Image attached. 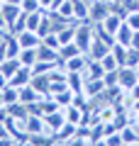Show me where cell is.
Returning <instances> with one entry per match:
<instances>
[{
	"label": "cell",
	"mask_w": 139,
	"mask_h": 146,
	"mask_svg": "<svg viewBox=\"0 0 139 146\" xmlns=\"http://www.w3.org/2000/svg\"><path fill=\"white\" fill-rule=\"evenodd\" d=\"M93 39H95V29H93L90 22H83V25H78V27H76V39H73V42L81 46V51H83V54H88V49H90Z\"/></svg>",
	"instance_id": "1"
},
{
	"label": "cell",
	"mask_w": 139,
	"mask_h": 146,
	"mask_svg": "<svg viewBox=\"0 0 139 146\" xmlns=\"http://www.w3.org/2000/svg\"><path fill=\"white\" fill-rule=\"evenodd\" d=\"M110 12H112V3H108V0H95L93 5H88V20L90 22H103Z\"/></svg>",
	"instance_id": "2"
},
{
	"label": "cell",
	"mask_w": 139,
	"mask_h": 146,
	"mask_svg": "<svg viewBox=\"0 0 139 146\" xmlns=\"http://www.w3.org/2000/svg\"><path fill=\"white\" fill-rule=\"evenodd\" d=\"M137 83H139V68L120 66V85H122L124 90H132Z\"/></svg>",
	"instance_id": "3"
},
{
	"label": "cell",
	"mask_w": 139,
	"mask_h": 146,
	"mask_svg": "<svg viewBox=\"0 0 139 146\" xmlns=\"http://www.w3.org/2000/svg\"><path fill=\"white\" fill-rule=\"evenodd\" d=\"M32 76H34L32 68H29V66H22L15 76H10V85H15V88H25V85L32 83Z\"/></svg>",
	"instance_id": "4"
},
{
	"label": "cell",
	"mask_w": 139,
	"mask_h": 146,
	"mask_svg": "<svg viewBox=\"0 0 139 146\" xmlns=\"http://www.w3.org/2000/svg\"><path fill=\"white\" fill-rule=\"evenodd\" d=\"M17 39H20L22 49H37L41 44V36L37 34V32H32V29H25L22 34H17Z\"/></svg>",
	"instance_id": "5"
},
{
	"label": "cell",
	"mask_w": 139,
	"mask_h": 146,
	"mask_svg": "<svg viewBox=\"0 0 139 146\" xmlns=\"http://www.w3.org/2000/svg\"><path fill=\"white\" fill-rule=\"evenodd\" d=\"M3 17H5V22H7V29H10L12 25H15V20L20 17V12H22V5H12V3H3Z\"/></svg>",
	"instance_id": "6"
},
{
	"label": "cell",
	"mask_w": 139,
	"mask_h": 146,
	"mask_svg": "<svg viewBox=\"0 0 139 146\" xmlns=\"http://www.w3.org/2000/svg\"><path fill=\"white\" fill-rule=\"evenodd\" d=\"M110 51V44L108 42H103V39H93V44H90V49H88V54H90V58H95V61H100V58L105 56V54Z\"/></svg>",
	"instance_id": "7"
},
{
	"label": "cell",
	"mask_w": 139,
	"mask_h": 146,
	"mask_svg": "<svg viewBox=\"0 0 139 146\" xmlns=\"http://www.w3.org/2000/svg\"><path fill=\"white\" fill-rule=\"evenodd\" d=\"M22 68V61H20V56H7L5 61L0 63V73H5L7 78H10V76H15L17 71H20Z\"/></svg>",
	"instance_id": "8"
},
{
	"label": "cell",
	"mask_w": 139,
	"mask_h": 146,
	"mask_svg": "<svg viewBox=\"0 0 139 146\" xmlns=\"http://www.w3.org/2000/svg\"><path fill=\"white\" fill-rule=\"evenodd\" d=\"M5 110H7V115L10 117H15V119H27L29 117V107H27L25 102H12V105H5Z\"/></svg>",
	"instance_id": "9"
},
{
	"label": "cell",
	"mask_w": 139,
	"mask_h": 146,
	"mask_svg": "<svg viewBox=\"0 0 139 146\" xmlns=\"http://www.w3.org/2000/svg\"><path fill=\"white\" fill-rule=\"evenodd\" d=\"M37 54H39V61H56L59 63V49L49 46V44H44V42L37 46Z\"/></svg>",
	"instance_id": "10"
},
{
	"label": "cell",
	"mask_w": 139,
	"mask_h": 146,
	"mask_svg": "<svg viewBox=\"0 0 139 146\" xmlns=\"http://www.w3.org/2000/svg\"><path fill=\"white\" fill-rule=\"evenodd\" d=\"M20 100V88H15V85H5V88L0 90V102L3 105H12Z\"/></svg>",
	"instance_id": "11"
},
{
	"label": "cell",
	"mask_w": 139,
	"mask_h": 146,
	"mask_svg": "<svg viewBox=\"0 0 139 146\" xmlns=\"http://www.w3.org/2000/svg\"><path fill=\"white\" fill-rule=\"evenodd\" d=\"M61 66L71 73V71H83V68L88 66V61H86V56H83V54H76V56H71L68 61H63Z\"/></svg>",
	"instance_id": "12"
},
{
	"label": "cell",
	"mask_w": 139,
	"mask_h": 146,
	"mask_svg": "<svg viewBox=\"0 0 139 146\" xmlns=\"http://www.w3.org/2000/svg\"><path fill=\"white\" fill-rule=\"evenodd\" d=\"M51 98L56 100V102L61 105V107H68V105L73 102V90L66 85V88H61V90H54V93H51Z\"/></svg>",
	"instance_id": "13"
},
{
	"label": "cell",
	"mask_w": 139,
	"mask_h": 146,
	"mask_svg": "<svg viewBox=\"0 0 139 146\" xmlns=\"http://www.w3.org/2000/svg\"><path fill=\"white\" fill-rule=\"evenodd\" d=\"M132 34H134V29L127 25V22H122V25H120V29H117V34H115V42L129 46V44H132Z\"/></svg>",
	"instance_id": "14"
},
{
	"label": "cell",
	"mask_w": 139,
	"mask_h": 146,
	"mask_svg": "<svg viewBox=\"0 0 139 146\" xmlns=\"http://www.w3.org/2000/svg\"><path fill=\"white\" fill-rule=\"evenodd\" d=\"M83 112H86V110H78L76 105H68V107H63V115H66V122H73V124H83Z\"/></svg>",
	"instance_id": "15"
},
{
	"label": "cell",
	"mask_w": 139,
	"mask_h": 146,
	"mask_svg": "<svg viewBox=\"0 0 139 146\" xmlns=\"http://www.w3.org/2000/svg\"><path fill=\"white\" fill-rule=\"evenodd\" d=\"M86 78H103L105 76V68H103V63L100 61H95V58H90L88 61V66H86Z\"/></svg>",
	"instance_id": "16"
},
{
	"label": "cell",
	"mask_w": 139,
	"mask_h": 146,
	"mask_svg": "<svg viewBox=\"0 0 139 146\" xmlns=\"http://www.w3.org/2000/svg\"><path fill=\"white\" fill-rule=\"evenodd\" d=\"M41 95L37 93L32 85H25V88H20V102H25V105H32V102H37Z\"/></svg>",
	"instance_id": "17"
},
{
	"label": "cell",
	"mask_w": 139,
	"mask_h": 146,
	"mask_svg": "<svg viewBox=\"0 0 139 146\" xmlns=\"http://www.w3.org/2000/svg\"><path fill=\"white\" fill-rule=\"evenodd\" d=\"M73 20L90 22V20H88V5L83 3V0H73Z\"/></svg>",
	"instance_id": "18"
},
{
	"label": "cell",
	"mask_w": 139,
	"mask_h": 146,
	"mask_svg": "<svg viewBox=\"0 0 139 146\" xmlns=\"http://www.w3.org/2000/svg\"><path fill=\"white\" fill-rule=\"evenodd\" d=\"M20 61H22V66H34L37 61H39V54H37V49H22L20 51Z\"/></svg>",
	"instance_id": "19"
},
{
	"label": "cell",
	"mask_w": 139,
	"mask_h": 146,
	"mask_svg": "<svg viewBox=\"0 0 139 146\" xmlns=\"http://www.w3.org/2000/svg\"><path fill=\"white\" fill-rule=\"evenodd\" d=\"M56 34H59V42H61V44H71L73 39H76V27H73V25H66L63 29H59Z\"/></svg>",
	"instance_id": "20"
},
{
	"label": "cell",
	"mask_w": 139,
	"mask_h": 146,
	"mask_svg": "<svg viewBox=\"0 0 139 146\" xmlns=\"http://www.w3.org/2000/svg\"><path fill=\"white\" fill-rule=\"evenodd\" d=\"M83 85H86V80L78 78V71H71V73H68V88H71L73 93H83Z\"/></svg>",
	"instance_id": "21"
},
{
	"label": "cell",
	"mask_w": 139,
	"mask_h": 146,
	"mask_svg": "<svg viewBox=\"0 0 139 146\" xmlns=\"http://www.w3.org/2000/svg\"><path fill=\"white\" fill-rule=\"evenodd\" d=\"M51 12H59L61 17H66V20H71V17H73V0H63L61 5H59L56 10H51Z\"/></svg>",
	"instance_id": "22"
},
{
	"label": "cell",
	"mask_w": 139,
	"mask_h": 146,
	"mask_svg": "<svg viewBox=\"0 0 139 146\" xmlns=\"http://www.w3.org/2000/svg\"><path fill=\"white\" fill-rule=\"evenodd\" d=\"M100 63H103V68H105V71H115V68H120V61L115 58V54H112V51H108V54H105V56L100 58Z\"/></svg>",
	"instance_id": "23"
},
{
	"label": "cell",
	"mask_w": 139,
	"mask_h": 146,
	"mask_svg": "<svg viewBox=\"0 0 139 146\" xmlns=\"http://www.w3.org/2000/svg\"><path fill=\"white\" fill-rule=\"evenodd\" d=\"M25 29H27V12L22 10V12H20V17L15 20V25L10 27V32H12V34H22Z\"/></svg>",
	"instance_id": "24"
},
{
	"label": "cell",
	"mask_w": 139,
	"mask_h": 146,
	"mask_svg": "<svg viewBox=\"0 0 139 146\" xmlns=\"http://www.w3.org/2000/svg\"><path fill=\"white\" fill-rule=\"evenodd\" d=\"M124 66H132V68L139 66V49L127 46V58H124Z\"/></svg>",
	"instance_id": "25"
},
{
	"label": "cell",
	"mask_w": 139,
	"mask_h": 146,
	"mask_svg": "<svg viewBox=\"0 0 139 146\" xmlns=\"http://www.w3.org/2000/svg\"><path fill=\"white\" fill-rule=\"evenodd\" d=\"M22 10H25V12L41 10V3H39V0H22Z\"/></svg>",
	"instance_id": "26"
},
{
	"label": "cell",
	"mask_w": 139,
	"mask_h": 146,
	"mask_svg": "<svg viewBox=\"0 0 139 146\" xmlns=\"http://www.w3.org/2000/svg\"><path fill=\"white\" fill-rule=\"evenodd\" d=\"M124 22H127V25L132 27L134 32H137V29H139V10H137V12H129V15H127V20H124Z\"/></svg>",
	"instance_id": "27"
},
{
	"label": "cell",
	"mask_w": 139,
	"mask_h": 146,
	"mask_svg": "<svg viewBox=\"0 0 139 146\" xmlns=\"http://www.w3.org/2000/svg\"><path fill=\"white\" fill-rule=\"evenodd\" d=\"M112 119H115V110H112V107H105L103 115H100V122H105V124H108V122H112Z\"/></svg>",
	"instance_id": "28"
},
{
	"label": "cell",
	"mask_w": 139,
	"mask_h": 146,
	"mask_svg": "<svg viewBox=\"0 0 139 146\" xmlns=\"http://www.w3.org/2000/svg\"><path fill=\"white\" fill-rule=\"evenodd\" d=\"M71 105H76V107H86V98L78 95V93H73V102Z\"/></svg>",
	"instance_id": "29"
},
{
	"label": "cell",
	"mask_w": 139,
	"mask_h": 146,
	"mask_svg": "<svg viewBox=\"0 0 139 146\" xmlns=\"http://www.w3.org/2000/svg\"><path fill=\"white\" fill-rule=\"evenodd\" d=\"M129 46L139 49V29H137V32H134V34H132V44H129Z\"/></svg>",
	"instance_id": "30"
},
{
	"label": "cell",
	"mask_w": 139,
	"mask_h": 146,
	"mask_svg": "<svg viewBox=\"0 0 139 146\" xmlns=\"http://www.w3.org/2000/svg\"><path fill=\"white\" fill-rule=\"evenodd\" d=\"M41 3V10H51L54 7V0H39Z\"/></svg>",
	"instance_id": "31"
},
{
	"label": "cell",
	"mask_w": 139,
	"mask_h": 146,
	"mask_svg": "<svg viewBox=\"0 0 139 146\" xmlns=\"http://www.w3.org/2000/svg\"><path fill=\"white\" fill-rule=\"evenodd\" d=\"M7 58V51H5V42H0V63Z\"/></svg>",
	"instance_id": "32"
},
{
	"label": "cell",
	"mask_w": 139,
	"mask_h": 146,
	"mask_svg": "<svg viewBox=\"0 0 139 146\" xmlns=\"http://www.w3.org/2000/svg\"><path fill=\"white\" fill-rule=\"evenodd\" d=\"M5 27H7V22H5V17H3V10H0V32L5 29Z\"/></svg>",
	"instance_id": "33"
},
{
	"label": "cell",
	"mask_w": 139,
	"mask_h": 146,
	"mask_svg": "<svg viewBox=\"0 0 139 146\" xmlns=\"http://www.w3.org/2000/svg\"><path fill=\"white\" fill-rule=\"evenodd\" d=\"M3 3H12V5H22V0H3Z\"/></svg>",
	"instance_id": "34"
},
{
	"label": "cell",
	"mask_w": 139,
	"mask_h": 146,
	"mask_svg": "<svg viewBox=\"0 0 139 146\" xmlns=\"http://www.w3.org/2000/svg\"><path fill=\"white\" fill-rule=\"evenodd\" d=\"M7 34V32H0V42H3V36H5Z\"/></svg>",
	"instance_id": "35"
},
{
	"label": "cell",
	"mask_w": 139,
	"mask_h": 146,
	"mask_svg": "<svg viewBox=\"0 0 139 146\" xmlns=\"http://www.w3.org/2000/svg\"><path fill=\"white\" fill-rule=\"evenodd\" d=\"M0 7H3V0H0Z\"/></svg>",
	"instance_id": "36"
}]
</instances>
